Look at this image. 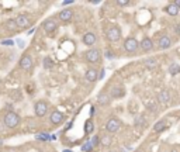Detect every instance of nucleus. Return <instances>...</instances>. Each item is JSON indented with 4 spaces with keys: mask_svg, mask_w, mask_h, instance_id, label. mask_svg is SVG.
<instances>
[{
    "mask_svg": "<svg viewBox=\"0 0 180 152\" xmlns=\"http://www.w3.org/2000/svg\"><path fill=\"white\" fill-rule=\"evenodd\" d=\"M159 48L160 49H167V48H170V45H172V41H170V38L169 37H162L160 40H159Z\"/></svg>",
    "mask_w": 180,
    "mask_h": 152,
    "instance_id": "17",
    "label": "nucleus"
},
{
    "mask_svg": "<svg viewBox=\"0 0 180 152\" xmlns=\"http://www.w3.org/2000/svg\"><path fill=\"white\" fill-rule=\"evenodd\" d=\"M93 128H94V125H93V121L92 120H87L86 123H85V132H86V134H90V132L93 131Z\"/></svg>",
    "mask_w": 180,
    "mask_h": 152,
    "instance_id": "22",
    "label": "nucleus"
},
{
    "mask_svg": "<svg viewBox=\"0 0 180 152\" xmlns=\"http://www.w3.org/2000/svg\"><path fill=\"white\" fill-rule=\"evenodd\" d=\"M85 79L86 82H90V83H93L96 80L99 79V72L94 69V68H90V69H87L86 73H85Z\"/></svg>",
    "mask_w": 180,
    "mask_h": 152,
    "instance_id": "10",
    "label": "nucleus"
},
{
    "mask_svg": "<svg viewBox=\"0 0 180 152\" xmlns=\"http://www.w3.org/2000/svg\"><path fill=\"white\" fill-rule=\"evenodd\" d=\"M1 44H3V45H6V47H7V45H13V44H14V42H13V41H11V40H6V41H3V42H1Z\"/></svg>",
    "mask_w": 180,
    "mask_h": 152,
    "instance_id": "31",
    "label": "nucleus"
},
{
    "mask_svg": "<svg viewBox=\"0 0 180 152\" xmlns=\"http://www.w3.org/2000/svg\"><path fill=\"white\" fill-rule=\"evenodd\" d=\"M6 27H7L8 31H16V30H18V27H17L16 20H14V18H10V20H7V21H6Z\"/></svg>",
    "mask_w": 180,
    "mask_h": 152,
    "instance_id": "20",
    "label": "nucleus"
},
{
    "mask_svg": "<svg viewBox=\"0 0 180 152\" xmlns=\"http://www.w3.org/2000/svg\"><path fill=\"white\" fill-rule=\"evenodd\" d=\"M32 66H34V62H32V58L28 55V54L21 56V59H20V68H21L23 71L30 72L32 69Z\"/></svg>",
    "mask_w": 180,
    "mask_h": 152,
    "instance_id": "8",
    "label": "nucleus"
},
{
    "mask_svg": "<svg viewBox=\"0 0 180 152\" xmlns=\"http://www.w3.org/2000/svg\"><path fill=\"white\" fill-rule=\"evenodd\" d=\"M165 127H166V121L160 120V121H158L156 124L153 125V131H155V132H160V131H163Z\"/></svg>",
    "mask_w": 180,
    "mask_h": 152,
    "instance_id": "21",
    "label": "nucleus"
},
{
    "mask_svg": "<svg viewBox=\"0 0 180 152\" xmlns=\"http://www.w3.org/2000/svg\"><path fill=\"white\" fill-rule=\"evenodd\" d=\"M117 4H118V6H128V4H130V1H127V0H118Z\"/></svg>",
    "mask_w": 180,
    "mask_h": 152,
    "instance_id": "30",
    "label": "nucleus"
},
{
    "mask_svg": "<svg viewBox=\"0 0 180 152\" xmlns=\"http://www.w3.org/2000/svg\"><path fill=\"white\" fill-rule=\"evenodd\" d=\"M125 95V90L123 88H120V86H117V88H113L111 89V92H110V96L113 97V99H118V97H123Z\"/></svg>",
    "mask_w": 180,
    "mask_h": 152,
    "instance_id": "15",
    "label": "nucleus"
},
{
    "mask_svg": "<svg viewBox=\"0 0 180 152\" xmlns=\"http://www.w3.org/2000/svg\"><path fill=\"white\" fill-rule=\"evenodd\" d=\"M63 118H65V116H63L62 111H58V110H55V111H52V114L49 116V121L52 123V124H55V125H58V124H61L63 121Z\"/></svg>",
    "mask_w": 180,
    "mask_h": 152,
    "instance_id": "9",
    "label": "nucleus"
},
{
    "mask_svg": "<svg viewBox=\"0 0 180 152\" xmlns=\"http://www.w3.org/2000/svg\"><path fill=\"white\" fill-rule=\"evenodd\" d=\"M44 66H45V68H48V69H49V68H52V66H54L52 59H51V58H45V59H44Z\"/></svg>",
    "mask_w": 180,
    "mask_h": 152,
    "instance_id": "27",
    "label": "nucleus"
},
{
    "mask_svg": "<svg viewBox=\"0 0 180 152\" xmlns=\"http://www.w3.org/2000/svg\"><path fill=\"white\" fill-rule=\"evenodd\" d=\"M165 11H166L169 16H177V14H179V11H180V8L177 7L174 3H173V4H169L167 7L165 8Z\"/></svg>",
    "mask_w": 180,
    "mask_h": 152,
    "instance_id": "18",
    "label": "nucleus"
},
{
    "mask_svg": "<svg viewBox=\"0 0 180 152\" xmlns=\"http://www.w3.org/2000/svg\"><path fill=\"white\" fill-rule=\"evenodd\" d=\"M72 17H73V11L69 10V8H65V10H62V11L58 14V18H59L61 21H63V23H69L72 20Z\"/></svg>",
    "mask_w": 180,
    "mask_h": 152,
    "instance_id": "11",
    "label": "nucleus"
},
{
    "mask_svg": "<svg viewBox=\"0 0 180 152\" xmlns=\"http://www.w3.org/2000/svg\"><path fill=\"white\" fill-rule=\"evenodd\" d=\"M34 111H35L37 117H44L48 111V104L44 100H38L35 103V106H34Z\"/></svg>",
    "mask_w": 180,
    "mask_h": 152,
    "instance_id": "6",
    "label": "nucleus"
},
{
    "mask_svg": "<svg viewBox=\"0 0 180 152\" xmlns=\"http://www.w3.org/2000/svg\"><path fill=\"white\" fill-rule=\"evenodd\" d=\"M89 141H90V144L93 145V146H97V145H99V142H100V138L96 135V137H93L92 139H89Z\"/></svg>",
    "mask_w": 180,
    "mask_h": 152,
    "instance_id": "28",
    "label": "nucleus"
},
{
    "mask_svg": "<svg viewBox=\"0 0 180 152\" xmlns=\"http://www.w3.org/2000/svg\"><path fill=\"white\" fill-rule=\"evenodd\" d=\"M158 100H159L160 103H169V100H170L169 92H167V90H162V92L158 95Z\"/></svg>",
    "mask_w": 180,
    "mask_h": 152,
    "instance_id": "19",
    "label": "nucleus"
},
{
    "mask_svg": "<svg viewBox=\"0 0 180 152\" xmlns=\"http://www.w3.org/2000/svg\"><path fill=\"white\" fill-rule=\"evenodd\" d=\"M138 47H139V42L135 40V38H132V37H130V38H127L124 41V49H125L127 52H130V54L135 52L138 49Z\"/></svg>",
    "mask_w": 180,
    "mask_h": 152,
    "instance_id": "7",
    "label": "nucleus"
},
{
    "mask_svg": "<svg viewBox=\"0 0 180 152\" xmlns=\"http://www.w3.org/2000/svg\"><path fill=\"white\" fill-rule=\"evenodd\" d=\"M139 45H141V49L145 51V52H149L151 49L153 48V44H152V40H151V38H144Z\"/></svg>",
    "mask_w": 180,
    "mask_h": 152,
    "instance_id": "16",
    "label": "nucleus"
},
{
    "mask_svg": "<svg viewBox=\"0 0 180 152\" xmlns=\"http://www.w3.org/2000/svg\"><path fill=\"white\" fill-rule=\"evenodd\" d=\"M17 42H18V47H20V48H23V47H24V41L18 40V41H17Z\"/></svg>",
    "mask_w": 180,
    "mask_h": 152,
    "instance_id": "34",
    "label": "nucleus"
},
{
    "mask_svg": "<svg viewBox=\"0 0 180 152\" xmlns=\"http://www.w3.org/2000/svg\"><path fill=\"white\" fill-rule=\"evenodd\" d=\"M100 58H102V51L97 48H92L87 52H85V59L89 64H97L100 61Z\"/></svg>",
    "mask_w": 180,
    "mask_h": 152,
    "instance_id": "3",
    "label": "nucleus"
},
{
    "mask_svg": "<svg viewBox=\"0 0 180 152\" xmlns=\"http://www.w3.org/2000/svg\"><path fill=\"white\" fill-rule=\"evenodd\" d=\"M176 31H177V34H180V24L176 27Z\"/></svg>",
    "mask_w": 180,
    "mask_h": 152,
    "instance_id": "38",
    "label": "nucleus"
},
{
    "mask_svg": "<svg viewBox=\"0 0 180 152\" xmlns=\"http://www.w3.org/2000/svg\"><path fill=\"white\" fill-rule=\"evenodd\" d=\"M14 20H16V24H17V27H18V30H27V28H30L32 24L31 17L28 16V14H25V13L18 14Z\"/></svg>",
    "mask_w": 180,
    "mask_h": 152,
    "instance_id": "2",
    "label": "nucleus"
},
{
    "mask_svg": "<svg viewBox=\"0 0 180 152\" xmlns=\"http://www.w3.org/2000/svg\"><path fill=\"white\" fill-rule=\"evenodd\" d=\"M146 106H148V109H151V110H156V106L153 103H146Z\"/></svg>",
    "mask_w": 180,
    "mask_h": 152,
    "instance_id": "32",
    "label": "nucleus"
},
{
    "mask_svg": "<svg viewBox=\"0 0 180 152\" xmlns=\"http://www.w3.org/2000/svg\"><path fill=\"white\" fill-rule=\"evenodd\" d=\"M34 32H35V28H32V30H30V31H28V35H31V34H34Z\"/></svg>",
    "mask_w": 180,
    "mask_h": 152,
    "instance_id": "37",
    "label": "nucleus"
},
{
    "mask_svg": "<svg viewBox=\"0 0 180 152\" xmlns=\"http://www.w3.org/2000/svg\"><path fill=\"white\" fill-rule=\"evenodd\" d=\"M56 27H58V24H56V21L55 20H52V18H49V20H47V21H44L42 23V30L45 32H52L56 30Z\"/></svg>",
    "mask_w": 180,
    "mask_h": 152,
    "instance_id": "12",
    "label": "nucleus"
},
{
    "mask_svg": "<svg viewBox=\"0 0 180 152\" xmlns=\"http://www.w3.org/2000/svg\"><path fill=\"white\" fill-rule=\"evenodd\" d=\"M106 56H107V58H109V59H111V58H113V56H114V54H111V52H110V51H107V52H106Z\"/></svg>",
    "mask_w": 180,
    "mask_h": 152,
    "instance_id": "33",
    "label": "nucleus"
},
{
    "mask_svg": "<svg viewBox=\"0 0 180 152\" xmlns=\"http://www.w3.org/2000/svg\"><path fill=\"white\" fill-rule=\"evenodd\" d=\"M156 65H158V62L155 61V59H153V58H148V59L145 61V66H146V68H149V69L155 68Z\"/></svg>",
    "mask_w": 180,
    "mask_h": 152,
    "instance_id": "24",
    "label": "nucleus"
},
{
    "mask_svg": "<svg viewBox=\"0 0 180 152\" xmlns=\"http://www.w3.org/2000/svg\"><path fill=\"white\" fill-rule=\"evenodd\" d=\"M106 37H107V40L110 42H116V41L121 38V30L118 27H110L107 32H106Z\"/></svg>",
    "mask_w": 180,
    "mask_h": 152,
    "instance_id": "5",
    "label": "nucleus"
},
{
    "mask_svg": "<svg viewBox=\"0 0 180 152\" xmlns=\"http://www.w3.org/2000/svg\"><path fill=\"white\" fill-rule=\"evenodd\" d=\"M3 123H4V125L7 128H16L20 125V117H18V114L14 111H8L6 113V116H4V118H3Z\"/></svg>",
    "mask_w": 180,
    "mask_h": 152,
    "instance_id": "1",
    "label": "nucleus"
},
{
    "mask_svg": "<svg viewBox=\"0 0 180 152\" xmlns=\"http://www.w3.org/2000/svg\"><path fill=\"white\" fill-rule=\"evenodd\" d=\"M169 72H170V75H177V73H180V66L177 64H172L169 66Z\"/></svg>",
    "mask_w": 180,
    "mask_h": 152,
    "instance_id": "23",
    "label": "nucleus"
},
{
    "mask_svg": "<svg viewBox=\"0 0 180 152\" xmlns=\"http://www.w3.org/2000/svg\"><path fill=\"white\" fill-rule=\"evenodd\" d=\"M0 88H1V80H0Z\"/></svg>",
    "mask_w": 180,
    "mask_h": 152,
    "instance_id": "41",
    "label": "nucleus"
},
{
    "mask_svg": "<svg viewBox=\"0 0 180 152\" xmlns=\"http://www.w3.org/2000/svg\"><path fill=\"white\" fill-rule=\"evenodd\" d=\"M63 152H72V151H69V149H65V151H63Z\"/></svg>",
    "mask_w": 180,
    "mask_h": 152,
    "instance_id": "40",
    "label": "nucleus"
},
{
    "mask_svg": "<svg viewBox=\"0 0 180 152\" xmlns=\"http://www.w3.org/2000/svg\"><path fill=\"white\" fill-rule=\"evenodd\" d=\"M138 152H142V151H138Z\"/></svg>",
    "mask_w": 180,
    "mask_h": 152,
    "instance_id": "42",
    "label": "nucleus"
},
{
    "mask_svg": "<svg viewBox=\"0 0 180 152\" xmlns=\"http://www.w3.org/2000/svg\"><path fill=\"white\" fill-rule=\"evenodd\" d=\"M72 3H73V1H72V0H69V1H63L62 4H63V6H66V4H72Z\"/></svg>",
    "mask_w": 180,
    "mask_h": 152,
    "instance_id": "36",
    "label": "nucleus"
},
{
    "mask_svg": "<svg viewBox=\"0 0 180 152\" xmlns=\"http://www.w3.org/2000/svg\"><path fill=\"white\" fill-rule=\"evenodd\" d=\"M93 149V145L90 144V141H86L85 144H83V146H82V151L83 152H90Z\"/></svg>",
    "mask_w": 180,
    "mask_h": 152,
    "instance_id": "25",
    "label": "nucleus"
},
{
    "mask_svg": "<svg viewBox=\"0 0 180 152\" xmlns=\"http://www.w3.org/2000/svg\"><path fill=\"white\" fill-rule=\"evenodd\" d=\"M110 142H111V138H110L109 135H104V137H102V139H100V145H104V146H107V145H110Z\"/></svg>",
    "mask_w": 180,
    "mask_h": 152,
    "instance_id": "26",
    "label": "nucleus"
},
{
    "mask_svg": "<svg viewBox=\"0 0 180 152\" xmlns=\"http://www.w3.org/2000/svg\"><path fill=\"white\" fill-rule=\"evenodd\" d=\"M144 123H145V118H144V117H137V118H135V124H137V125L144 124Z\"/></svg>",
    "mask_w": 180,
    "mask_h": 152,
    "instance_id": "29",
    "label": "nucleus"
},
{
    "mask_svg": "<svg viewBox=\"0 0 180 152\" xmlns=\"http://www.w3.org/2000/svg\"><path fill=\"white\" fill-rule=\"evenodd\" d=\"M103 76H104V69H103L102 72L99 73V79H103Z\"/></svg>",
    "mask_w": 180,
    "mask_h": 152,
    "instance_id": "35",
    "label": "nucleus"
},
{
    "mask_svg": "<svg viewBox=\"0 0 180 152\" xmlns=\"http://www.w3.org/2000/svg\"><path fill=\"white\" fill-rule=\"evenodd\" d=\"M120 127H121V121L118 120V118H116V117H111V118H109V120H107V123H106V131H107V132H110V134L117 132L118 130H120Z\"/></svg>",
    "mask_w": 180,
    "mask_h": 152,
    "instance_id": "4",
    "label": "nucleus"
},
{
    "mask_svg": "<svg viewBox=\"0 0 180 152\" xmlns=\"http://www.w3.org/2000/svg\"><path fill=\"white\" fill-rule=\"evenodd\" d=\"M82 40H83V44H85V45H87V47H92V45H94V44H96V40H97V38H96V34H94V32H86V34H85V35H83V38H82Z\"/></svg>",
    "mask_w": 180,
    "mask_h": 152,
    "instance_id": "13",
    "label": "nucleus"
},
{
    "mask_svg": "<svg viewBox=\"0 0 180 152\" xmlns=\"http://www.w3.org/2000/svg\"><path fill=\"white\" fill-rule=\"evenodd\" d=\"M174 4H176L177 7H180V0H177V1H174Z\"/></svg>",
    "mask_w": 180,
    "mask_h": 152,
    "instance_id": "39",
    "label": "nucleus"
},
{
    "mask_svg": "<svg viewBox=\"0 0 180 152\" xmlns=\"http://www.w3.org/2000/svg\"><path fill=\"white\" fill-rule=\"evenodd\" d=\"M110 102H111V96H110L107 92L99 93V96H97V103L100 104V106H109Z\"/></svg>",
    "mask_w": 180,
    "mask_h": 152,
    "instance_id": "14",
    "label": "nucleus"
}]
</instances>
